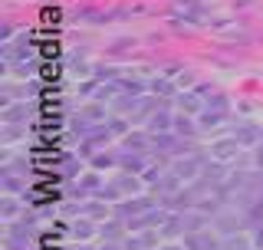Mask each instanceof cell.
<instances>
[{
	"instance_id": "obj_9",
	"label": "cell",
	"mask_w": 263,
	"mask_h": 250,
	"mask_svg": "<svg viewBox=\"0 0 263 250\" xmlns=\"http://www.w3.org/2000/svg\"><path fill=\"white\" fill-rule=\"evenodd\" d=\"M119 165H122V171H132V174H138V171H142L145 168V165H148V158L142 155V152H125V155H119Z\"/></svg>"
},
{
	"instance_id": "obj_17",
	"label": "cell",
	"mask_w": 263,
	"mask_h": 250,
	"mask_svg": "<svg viewBox=\"0 0 263 250\" xmlns=\"http://www.w3.org/2000/svg\"><path fill=\"white\" fill-rule=\"evenodd\" d=\"M122 224L125 221H109V224H102V234H105V240H122Z\"/></svg>"
},
{
	"instance_id": "obj_26",
	"label": "cell",
	"mask_w": 263,
	"mask_h": 250,
	"mask_svg": "<svg viewBox=\"0 0 263 250\" xmlns=\"http://www.w3.org/2000/svg\"><path fill=\"white\" fill-rule=\"evenodd\" d=\"M158 250H187L184 244H164V247H158Z\"/></svg>"
},
{
	"instance_id": "obj_16",
	"label": "cell",
	"mask_w": 263,
	"mask_h": 250,
	"mask_svg": "<svg viewBox=\"0 0 263 250\" xmlns=\"http://www.w3.org/2000/svg\"><path fill=\"white\" fill-rule=\"evenodd\" d=\"M72 234H76V240H89V237L96 234L92 221H86V218H82V221H76V227H72Z\"/></svg>"
},
{
	"instance_id": "obj_7",
	"label": "cell",
	"mask_w": 263,
	"mask_h": 250,
	"mask_svg": "<svg viewBox=\"0 0 263 250\" xmlns=\"http://www.w3.org/2000/svg\"><path fill=\"white\" fill-rule=\"evenodd\" d=\"M184 247L187 250H217V237L214 234H191V237H184Z\"/></svg>"
},
{
	"instance_id": "obj_10",
	"label": "cell",
	"mask_w": 263,
	"mask_h": 250,
	"mask_svg": "<svg viewBox=\"0 0 263 250\" xmlns=\"http://www.w3.org/2000/svg\"><path fill=\"white\" fill-rule=\"evenodd\" d=\"M79 214H86V218H92V221H105V218H109V201H86V204H82L79 207Z\"/></svg>"
},
{
	"instance_id": "obj_20",
	"label": "cell",
	"mask_w": 263,
	"mask_h": 250,
	"mask_svg": "<svg viewBox=\"0 0 263 250\" xmlns=\"http://www.w3.org/2000/svg\"><path fill=\"white\" fill-rule=\"evenodd\" d=\"M125 148H135V152H145V148H148V138H145V135H125Z\"/></svg>"
},
{
	"instance_id": "obj_19",
	"label": "cell",
	"mask_w": 263,
	"mask_h": 250,
	"mask_svg": "<svg viewBox=\"0 0 263 250\" xmlns=\"http://www.w3.org/2000/svg\"><path fill=\"white\" fill-rule=\"evenodd\" d=\"M82 119H86V122H99V119H105V109H102V105H86V109H82Z\"/></svg>"
},
{
	"instance_id": "obj_4",
	"label": "cell",
	"mask_w": 263,
	"mask_h": 250,
	"mask_svg": "<svg viewBox=\"0 0 263 250\" xmlns=\"http://www.w3.org/2000/svg\"><path fill=\"white\" fill-rule=\"evenodd\" d=\"M171 171L178 174L181 181H191V178H197V174H201V158H181V162H175L171 165Z\"/></svg>"
},
{
	"instance_id": "obj_2",
	"label": "cell",
	"mask_w": 263,
	"mask_h": 250,
	"mask_svg": "<svg viewBox=\"0 0 263 250\" xmlns=\"http://www.w3.org/2000/svg\"><path fill=\"white\" fill-rule=\"evenodd\" d=\"M237 155H240V141H237L234 135L211 141V158H217V162H234Z\"/></svg>"
},
{
	"instance_id": "obj_8",
	"label": "cell",
	"mask_w": 263,
	"mask_h": 250,
	"mask_svg": "<svg viewBox=\"0 0 263 250\" xmlns=\"http://www.w3.org/2000/svg\"><path fill=\"white\" fill-rule=\"evenodd\" d=\"M148 129L158 135V132H175V119H171L164 109H158V112H152V119H148Z\"/></svg>"
},
{
	"instance_id": "obj_11",
	"label": "cell",
	"mask_w": 263,
	"mask_h": 250,
	"mask_svg": "<svg viewBox=\"0 0 263 250\" xmlns=\"http://www.w3.org/2000/svg\"><path fill=\"white\" fill-rule=\"evenodd\" d=\"M27 119H30V105H27V102H16V105H10V109L4 112V122H7V125L27 122Z\"/></svg>"
},
{
	"instance_id": "obj_18",
	"label": "cell",
	"mask_w": 263,
	"mask_h": 250,
	"mask_svg": "<svg viewBox=\"0 0 263 250\" xmlns=\"http://www.w3.org/2000/svg\"><path fill=\"white\" fill-rule=\"evenodd\" d=\"M152 93H155V96H178L175 86H171L168 79H152Z\"/></svg>"
},
{
	"instance_id": "obj_24",
	"label": "cell",
	"mask_w": 263,
	"mask_h": 250,
	"mask_svg": "<svg viewBox=\"0 0 263 250\" xmlns=\"http://www.w3.org/2000/svg\"><path fill=\"white\" fill-rule=\"evenodd\" d=\"M20 132L23 129H13V125H10V129H7V135H4V141H16V138H20Z\"/></svg>"
},
{
	"instance_id": "obj_14",
	"label": "cell",
	"mask_w": 263,
	"mask_h": 250,
	"mask_svg": "<svg viewBox=\"0 0 263 250\" xmlns=\"http://www.w3.org/2000/svg\"><path fill=\"white\" fill-rule=\"evenodd\" d=\"M0 214H4V221H13L16 214H20V201H16V198H10V194H7L4 201H0Z\"/></svg>"
},
{
	"instance_id": "obj_21",
	"label": "cell",
	"mask_w": 263,
	"mask_h": 250,
	"mask_svg": "<svg viewBox=\"0 0 263 250\" xmlns=\"http://www.w3.org/2000/svg\"><path fill=\"white\" fill-rule=\"evenodd\" d=\"M4 191H7V194H13V191H23V181L16 178V174L7 171V178H4Z\"/></svg>"
},
{
	"instance_id": "obj_25",
	"label": "cell",
	"mask_w": 263,
	"mask_h": 250,
	"mask_svg": "<svg viewBox=\"0 0 263 250\" xmlns=\"http://www.w3.org/2000/svg\"><path fill=\"white\" fill-rule=\"evenodd\" d=\"M253 247H257V250H263V224L257 227V240H253Z\"/></svg>"
},
{
	"instance_id": "obj_15",
	"label": "cell",
	"mask_w": 263,
	"mask_h": 250,
	"mask_svg": "<svg viewBox=\"0 0 263 250\" xmlns=\"http://www.w3.org/2000/svg\"><path fill=\"white\" fill-rule=\"evenodd\" d=\"M175 132L178 135H194V122H191V115H175Z\"/></svg>"
},
{
	"instance_id": "obj_12",
	"label": "cell",
	"mask_w": 263,
	"mask_h": 250,
	"mask_svg": "<svg viewBox=\"0 0 263 250\" xmlns=\"http://www.w3.org/2000/svg\"><path fill=\"white\" fill-rule=\"evenodd\" d=\"M155 240H158V237H155L152 230H142V234H138V237H132L125 247H128V250H148V247H155Z\"/></svg>"
},
{
	"instance_id": "obj_3",
	"label": "cell",
	"mask_w": 263,
	"mask_h": 250,
	"mask_svg": "<svg viewBox=\"0 0 263 250\" xmlns=\"http://www.w3.org/2000/svg\"><path fill=\"white\" fill-rule=\"evenodd\" d=\"M234 138L240 141V145H260L263 129H257V125H250V122H240V125H234Z\"/></svg>"
},
{
	"instance_id": "obj_6",
	"label": "cell",
	"mask_w": 263,
	"mask_h": 250,
	"mask_svg": "<svg viewBox=\"0 0 263 250\" xmlns=\"http://www.w3.org/2000/svg\"><path fill=\"white\" fill-rule=\"evenodd\" d=\"M112 185L122 191V198H128V194H138V191H142V181H138V174H132V171H122L119 178L112 181Z\"/></svg>"
},
{
	"instance_id": "obj_23",
	"label": "cell",
	"mask_w": 263,
	"mask_h": 250,
	"mask_svg": "<svg viewBox=\"0 0 263 250\" xmlns=\"http://www.w3.org/2000/svg\"><path fill=\"white\" fill-rule=\"evenodd\" d=\"M13 69L20 73V76H33V73H36V66H33V63H16Z\"/></svg>"
},
{
	"instance_id": "obj_27",
	"label": "cell",
	"mask_w": 263,
	"mask_h": 250,
	"mask_svg": "<svg viewBox=\"0 0 263 250\" xmlns=\"http://www.w3.org/2000/svg\"><path fill=\"white\" fill-rule=\"evenodd\" d=\"M257 165H260V168H263V141H260V145H257Z\"/></svg>"
},
{
	"instance_id": "obj_22",
	"label": "cell",
	"mask_w": 263,
	"mask_h": 250,
	"mask_svg": "<svg viewBox=\"0 0 263 250\" xmlns=\"http://www.w3.org/2000/svg\"><path fill=\"white\" fill-rule=\"evenodd\" d=\"M112 165H115V158L105 155V152H99V155L92 158V168H112Z\"/></svg>"
},
{
	"instance_id": "obj_13",
	"label": "cell",
	"mask_w": 263,
	"mask_h": 250,
	"mask_svg": "<svg viewBox=\"0 0 263 250\" xmlns=\"http://www.w3.org/2000/svg\"><path fill=\"white\" fill-rule=\"evenodd\" d=\"M99 188H102V178L92 171L86 178H79V188H72V194H86V191H99Z\"/></svg>"
},
{
	"instance_id": "obj_5",
	"label": "cell",
	"mask_w": 263,
	"mask_h": 250,
	"mask_svg": "<svg viewBox=\"0 0 263 250\" xmlns=\"http://www.w3.org/2000/svg\"><path fill=\"white\" fill-rule=\"evenodd\" d=\"M178 99V105H181V112L184 115H201L208 105L201 102V93H181V96H175Z\"/></svg>"
},
{
	"instance_id": "obj_1",
	"label": "cell",
	"mask_w": 263,
	"mask_h": 250,
	"mask_svg": "<svg viewBox=\"0 0 263 250\" xmlns=\"http://www.w3.org/2000/svg\"><path fill=\"white\" fill-rule=\"evenodd\" d=\"M152 207H155V201H152V198H132V201H128V198H122V201H119V207H115V218L128 224V221L142 218L145 211H152Z\"/></svg>"
}]
</instances>
